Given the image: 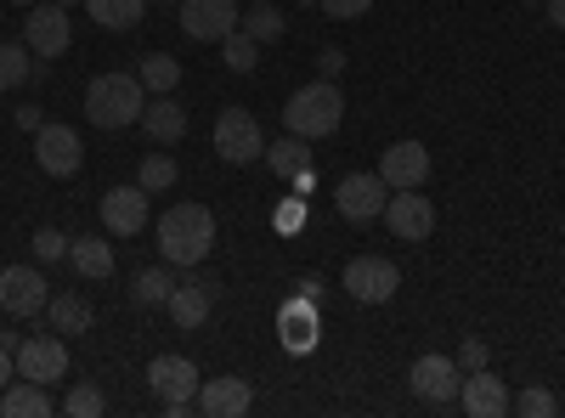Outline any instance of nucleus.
<instances>
[{"mask_svg":"<svg viewBox=\"0 0 565 418\" xmlns=\"http://www.w3.org/2000/svg\"><path fill=\"white\" fill-rule=\"evenodd\" d=\"M18 379V351H7V345H0V390H7Z\"/></svg>","mask_w":565,"mask_h":418,"instance_id":"39","label":"nucleus"},{"mask_svg":"<svg viewBox=\"0 0 565 418\" xmlns=\"http://www.w3.org/2000/svg\"><path fill=\"white\" fill-rule=\"evenodd\" d=\"M413 396L418 401H430V407H452L458 401V390H463V367H458V356H441V351H430V356H418L413 362Z\"/></svg>","mask_w":565,"mask_h":418,"instance_id":"7","label":"nucleus"},{"mask_svg":"<svg viewBox=\"0 0 565 418\" xmlns=\"http://www.w3.org/2000/svg\"><path fill=\"white\" fill-rule=\"evenodd\" d=\"M238 29H244V34H255L260 45H266V40H282V12L271 7V0H255L249 12H238Z\"/></svg>","mask_w":565,"mask_h":418,"instance_id":"30","label":"nucleus"},{"mask_svg":"<svg viewBox=\"0 0 565 418\" xmlns=\"http://www.w3.org/2000/svg\"><path fill=\"white\" fill-rule=\"evenodd\" d=\"M487 362H492V345L476 340V334H463V345H458V367H463V374H481Z\"/></svg>","mask_w":565,"mask_h":418,"instance_id":"35","label":"nucleus"},{"mask_svg":"<svg viewBox=\"0 0 565 418\" xmlns=\"http://www.w3.org/2000/svg\"><path fill=\"white\" fill-rule=\"evenodd\" d=\"M68 260L79 277H114V249L90 232V238H68Z\"/></svg>","mask_w":565,"mask_h":418,"instance_id":"24","label":"nucleus"},{"mask_svg":"<svg viewBox=\"0 0 565 418\" xmlns=\"http://www.w3.org/2000/svg\"><path fill=\"white\" fill-rule=\"evenodd\" d=\"M249 407H255V390H249V379H238V374L199 385V412H210V418H238V412H249Z\"/></svg>","mask_w":565,"mask_h":418,"instance_id":"19","label":"nucleus"},{"mask_svg":"<svg viewBox=\"0 0 565 418\" xmlns=\"http://www.w3.org/2000/svg\"><path fill=\"white\" fill-rule=\"evenodd\" d=\"M103 407H108V401H103V390H97V385H79V390H68V396H63V412H68V418H97Z\"/></svg>","mask_w":565,"mask_h":418,"instance_id":"33","label":"nucleus"},{"mask_svg":"<svg viewBox=\"0 0 565 418\" xmlns=\"http://www.w3.org/2000/svg\"><path fill=\"white\" fill-rule=\"evenodd\" d=\"M300 7H317V0H300Z\"/></svg>","mask_w":565,"mask_h":418,"instance_id":"46","label":"nucleus"},{"mask_svg":"<svg viewBox=\"0 0 565 418\" xmlns=\"http://www.w3.org/2000/svg\"><path fill=\"white\" fill-rule=\"evenodd\" d=\"M300 221H306V210H300V204H282V210H277V232H295Z\"/></svg>","mask_w":565,"mask_h":418,"instance_id":"40","label":"nucleus"},{"mask_svg":"<svg viewBox=\"0 0 565 418\" xmlns=\"http://www.w3.org/2000/svg\"><path fill=\"white\" fill-rule=\"evenodd\" d=\"M23 79H34V52L29 45H0V90H12Z\"/></svg>","mask_w":565,"mask_h":418,"instance_id":"31","label":"nucleus"},{"mask_svg":"<svg viewBox=\"0 0 565 418\" xmlns=\"http://www.w3.org/2000/svg\"><path fill=\"white\" fill-rule=\"evenodd\" d=\"M385 226L402 244H424L436 232V204L424 199V187H396L391 204H385Z\"/></svg>","mask_w":565,"mask_h":418,"instance_id":"11","label":"nucleus"},{"mask_svg":"<svg viewBox=\"0 0 565 418\" xmlns=\"http://www.w3.org/2000/svg\"><path fill=\"white\" fill-rule=\"evenodd\" d=\"M277 334L289 340V351H311L317 345V300H306V294H295V300H282V311H277Z\"/></svg>","mask_w":565,"mask_h":418,"instance_id":"20","label":"nucleus"},{"mask_svg":"<svg viewBox=\"0 0 565 418\" xmlns=\"http://www.w3.org/2000/svg\"><path fill=\"white\" fill-rule=\"evenodd\" d=\"M12 7H34V0H12Z\"/></svg>","mask_w":565,"mask_h":418,"instance_id":"45","label":"nucleus"},{"mask_svg":"<svg viewBox=\"0 0 565 418\" xmlns=\"http://www.w3.org/2000/svg\"><path fill=\"white\" fill-rule=\"evenodd\" d=\"M85 12L97 18V29L125 34V29H136V23H141V12H148V0H85Z\"/></svg>","mask_w":565,"mask_h":418,"instance_id":"25","label":"nucleus"},{"mask_svg":"<svg viewBox=\"0 0 565 418\" xmlns=\"http://www.w3.org/2000/svg\"><path fill=\"white\" fill-rule=\"evenodd\" d=\"M311 187H317V170H311V164H306V170H300V175H295V193H311Z\"/></svg>","mask_w":565,"mask_h":418,"instance_id":"43","label":"nucleus"},{"mask_svg":"<svg viewBox=\"0 0 565 418\" xmlns=\"http://www.w3.org/2000/svg\"><path fill=\"white\" fill-rule=\"evenodd\" d=\"M266 164H271V170H277L282 181H295V175H300V170L311 164V148H306V136H295V130H289V136H277V142L266 148Z\"/></svg>","mask_w":565,"mask_h":418,"instance_id":"27","label":"nucleus"},{"mask_svg":"<svg viewBox=\"0 0 565 418\" xmlns=\"http://www.w3.org/2000/svg\"><path fill=\"white\" fill-rule=\"evenodd\" d=\"M63 255H68V238L57 226H40L34 232V260H63Z\"/></svg>","mask_w":565,"mask_h":418,"instance_id":"36","label":"nucleus"},{"mask_svg":"<svg viewBox=\"0 0 565 418\" xmlns=\"http://www.w3.org/2000/svg\"><path fill=\"white\" fill-rule=\"evenodd\" d=\"M345 125V97L334 79H311L300 85L289 103H282V130L306 136V142H317V136H334Z\"/></svg>","mask_w":565,"mask_h":418,"instance_id":"3","label":"nucleus"},{"mask_svg":"<svg viewBox=\"0 0 565 418\" xmlns=\"http://www.w3.org/2000/svg\"><path fill=\"white\" fill-rule=\"evenodd\" d=\"M215 153H221L226 164H255V159H266V136H260V125H255L249 108H221V119H215Z\"/></svg>","mask_w":565,"mask_h":418,"instance_id":"6","label":"nucleus"},{"mask_svg":"<svg viewBox=\"0 0 565 418\" xmlns=\"http://www.w3.org/2000/svg\"><path fill=\"white\" fill-rule=\"evenodd\" d=\"M509 412H521V418H548V412H554V396L532 385V390H521V396L509 401Z\"/></svg>","mask_w":565,"mask_h":418,"instance_id":"34","label":"nucleus"},{"mask_svg":"<svg viewBox=\"0 0 565 418\" xmlns=\"http://www.w3.org/2000/svg\"><path fill=\"white\" fill-rule=\"evenodd\" d=\"M340 289L356 300V306H391L396 289H402V271L385 260V255H356L340 277Z\"/></svg>","mask_w":565,"mask_h":418,"instance_id":"5","label":"nucleus"},{"mask_svg":"<svg viewBox=\"0 0 565 418\" xmlns=\"http://www.w3.org/2000/svg\"><path fill=\"white\" fill-rule=\"evenodd\" d=\"M543 12H548V23L565 34V0H543Z\"/></svg>","mask_w":565,"mask_h":418,"instance_id":"41","label":"nucleus"},{"mask_svg":"<svg viewBox=\"0 0 565 418\" xmlns=\"http://www.w3.org/2000/svg\"><path fill=\"white\" fill-rule=\"evenodd\" d=\"M130 294H136V306H170V294H175V271H170V266H148V271H136Z\"/></svg>","mask_w":565,"mask_h":418,"instance_id":"28","label":"nucleus"},{"mask_svg":"<svg viewBox=\"0 0 565 418\" xmlns=\"http://www.w3.org/2000/svg\"><path fill=\"white\" fill-rule=\"evenodd\" d=\"M52 289H45V277L34 266H7L0 271V311L7 317H40Z\"/></svg>","mask_w":565,"mask_h":418,"instance_id":"13","label":"nucleus"},{"mask_svg":"<svg viewBox=\"0 0 565 418\" xmlns=\"http://www.w3.org/2000/svg\"><path fill=\"white\" fill-rule=\"evenodd\" d=\"M141 130H148V142L175 148L181 136H186V108H181L175 97H153L148 108H141Z\"/></svg>","mask_w":565,"mask_h":418,"instance_id":"21","label":"nucleus"},{"mask_svg":"<svg viewBox=\"0 0 565 418\" xmlns=\"http://www.w3.org/2000/svg\"><path fill=\"white\" fill-rule=\"evenodd\" d=\"M380 175H385V187H424L430 181V148L424 142H391L380 153Z\"/></svg>","mask_w":565,"mask_h":418,"instance_id":"15","label":"nucleus"},{"mask_svg":"<svg viewBox=\"0 0 565 418\" xmlns=\"http://www.w3.org/2000/svg\"><path fill=\"white\" fill-rule=\"evenodd\" d=\"M153 232H159V255L170 266H186V271L204 266L210 249H215V215L204 204H170Z\"/></svg>","mask_w":565,"mask_h":418,"instance_id":"1","label":"nucleus"},{"mask_svg":"<svg viewBox=\"0 0 565 418\" xmlns=\"http://www.w3.org/2000/svg\"><path fill=\"white\" fill-rule=\"evenodd\" d=\"M526 7H543V0H526Z\"/></svg>","mask_w":565,"mask_h":418,"instance_id":"47","label":"nucleus"},{"mask_svg":"<svg viewBox=\"0 0 565 418\" xmlns=\"http://www.w3.org/2000/svg\"><path fill=\"white\" fill-rule=\"evenodd\" d=\"M317 7H322L328 18H340V23H351V18L373 12V0H317Z\"/></svg>","mask_w":565,"mask_h":418,"instance_id":"37","label":"nucleus"},{"mask_svg":"<svg viewBox=\"0 0 565 418\" xmlns=\"http://www.w3.org/2000/svg\"><path fill=\"white\" fill-rule=\"evenodd\" d=\"M221 57H226L232 74H255V68H260V40L244 34V29H232V34L221 40Z\"/></svg>","mask_w":565,"mask_h":418,"instance_id":"29","label":"nucleus"},{"mask_svg":"<svg viewBox=\"0 0 565 418\" xmlns=\"http://www.w3.org/2000/svg\"><path fill=\"white\" fill-rule=\"evenodd\" d=\"M136 79H141V90H153V97H170V90L181 85V63L170 52H148L141 68H136Z\"/></svg>","mask_w":565,"mask_h":418,"instance_id":"26","label":"nucleus"},{"mask_svg":"<svg viewBox=\"0 0 565 418\" xmlns=\"http://www.w3.org/2000/svg\"><path fill=\"white\" fill-rule=\"evenodd\" d=\"M340 68H345V52H340V45H328V52L317 57V74H322V79H334Z\"/></svg>","mask_w":565,"mask_h":418,"instance_id":"38","label":"nucleus"},{"mask_svg":"<svg viewBox=\"0 0 565 418\" xmlns=\"http://www.w3.org/2000/svg\"><path fill=\"white\" fill-rule=\"evenodd\" d=\"M45 317H52V329L68 340V334H90V300L85 294H57L45 300Z\"/></svg>","mask_w":565,"mask_h":418,"instance_id":"23","label":"nucleus"},{"mask_svg":"<svg viewBox=\"0 0 565 418\" xmlns=\"http://www.w3.org/2000/svg\"><path fill=\"white\" fill-rule=\"evenodd\" d=\"M385 204H391V187H385L380 170H351V175H340L334 210H340L345 221H373V215H385Z\"/></svg>","mask_w":565,"mask_h":418,"instance_id":"8","label":"nucleus"},{"mask_svg":"<svg viewBox=\"0 0 565 418\" xmlns=\"http://www.w3.org/2000/svg\"><path fill=\"white\" fill-rule=\"evenodd\" d=\"M175 175H181V170H175L170 153H141V175H136V181H141L148 193H170V187H175Z\"/></svg>","mask_w":565,"mask_h":418,"instance_id":"32","label":"nucleus"},{"mask_svg":"<svg viewBox=\"0 0 565 418\" xmlns=\"http://www.w3.org/2000/svg\"><path fill=\"white\" fill-rule=\"evenodd\" d=\"M148 187H141V181H136V187H108L103 193V226L114 232V238H136V232L141 226H148Z\"/></svg>","mask_w":565,"mask_h":418,"instance_id":"14","label":"nucleus"},{"mask_svg":"<svg viewBox=\"0 0 565 418\" xmlns=\"http://www.w3.org/2000/svg\"><path fill=\"white\" fill-rule=\"evenodd\" d=\"M63 374H68V345H63L57 329H52V334H34V340L18 345V379H34V385L52 390Z\"/></svg>","mask_w":565,"mask_h":418,"instance_id":"9","label":"nucleus"},{"mask_svg":"<svg viewBox=\"0 0 565 418\" xmlns=\"http://www.w3.org/2000/svg\"><path fill=\"white\" fill-rule=\"evenodd\" d=\"M18 125H23V130H40L45 114H40V108H18Z\"/></svg>","mask_w":565,"mask_h":418,"instance_id":"42","label":"nucleus"},{"mask_svg":"<svg viewBox=\"0 0 565 418\" xmlns=\"http://www.w3.org/2000/svg\"><path fill=\"white\" fill-rule=\"evenodd\" d=\"M249 7H255V0H249Z\"/></svg>","mask_w":565,"mask_h":418,"instance_id":"48","label":"nucleus"},{"mask_svg":"<svg viewBox=\"0 0 565 418\" xmlns=\"http://www.w3.org/2000/svg\"><path fill=\"white\" fill-rule=\"evenodd\" d=\"M141 108H148V90H141L136 74H97L85 85V119L97 130L141 125Z\"/></svg>","mask_w":565,"mask_h":418,"instance_id":"2","label":"nucleus"},{"mask_svg":"<svg viewBox=\"0 0 565 418\" xmlns=\"http://www.w3.org/2000/svg\"><path fill=\"white\" fill-rule=\"evenodd\" d=\"M23 45H29L40 63H57L68 45H74V18H68V7H57V0H34L29 18H23Z\"/></svg>","mask_w":565,"mask_h":418,"instance_id":"4","label":"nucleus"},{"mask_svg":"<svg viewBox=\"0 0 565 418\" xmlns=\"http://www.w3.org/2000/svg\"><path fill=\"white\" fill-rule=\"evenodd\" d=\"M34 164L45 170V175H57V181H68L79 164H85V148H79V130H68V125H52L45 119L40 130H34Z\"/></svg>","mask_w":565,"mask_h":418,"instance_id":"10","label":"nucleus"},{"mask_svg":"<svg viewBox=\"0 0 565 418\" xmlns=\"http://www.w3.org/2000/svg\"><path fill=\"white\" fill-rule=\"evenodd\" d=\"M458 401H463V412H469V418H503L514 396H509V379H498L492 367H481V374H463Z\"/></svg>","mask_w":565,"mask_h":418,"instance_id":"16","label":"nucleus"},{"mask_svg":"<svg viewBox=\"0 0 565 418\" xmlns=\"http://www.w3.org/2000/svg\"><path fill=\"white\" fill-rule=\"evenodd\" d=\"M148 385L164 401H199V367L186 356H153L148 362Z\"/></svg>","mask_w":565,"mask_h":418,"instance_id":"18","label":"nucleus"},{"mask_svg":"<svg viewBox=\"0 0 565 418\" xmlns=\"http://www.w3.org/2000/svg\"><path fill=\"white\" fill-rule=\"evenodd\" d=\"M181 18V34L186 40H226L232 29H238V0H181L175 7Z\"/></svg>","mask_w":565,"mask_h":418,"instance_id":"12","label":"nucleus"},{"mask_svg":"<svg viewBox=\"0 0 565 418\" xmlns=\"http://www.w3.org/2000/svg\"><path fill=\"white\" fill-rule=\"evenodd\" d=\"M0 412H7V418H52L57 401H52V390L34 385V379H12L7 390H0Z\"/></svg>","mask_w":565,"mask_h":418,"instance_id":"22","label":"nucleus"},{"mask_svg":"<svg viewBox=\"0 0 565 418\" xmlns=\"http://www.w3.org/2000/svg\"><path fill=\"white\" fill-rule=\"evenodd\" d=\"M215 294H221V283H210V277H186V283H175V294H170V317H175V329H204L210 322V311H215Z\"/></svg>","mask_w":565,"mask_h":418,"instance_id":"17","label":"nucleus"},{"mask_svg":"<svg viewBox=\"0 0 565 418\" xmlns=\"http://www.w3.org/2000/svg\"><path fill=\"white\" fill-rule=\"evenodd\" d=\"M57 7H79V0H57Z\"/></svg>","mask_w":565,"mask_h":418,"instance_id":"44","label":"nucleus"}]
</instances>
